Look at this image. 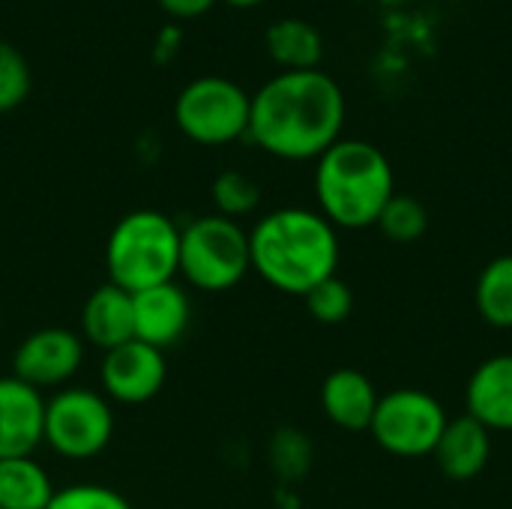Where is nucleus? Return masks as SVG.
<instances>
[{
  "label": "nucleus",
  "instance_id": "obj_8",
  "mask_svg": "<svg viewBox=\"0 0 512 509\" xmlns=\"http://www.w3.org/2000/svg\"><path fill=\"white\" fill-rule=\"evenodd\" d=\"M114 435V411L105 396L87 387H63L45 399V438L57 456L84 462L99 456Z\"/></svg>",
  "mask_w": 512,
  "mask_h": 509
},
{
  "label": "nucleus",
  "instance_id": "obj_4",
  "mask_svg": "<svg viewBox=\"0 0 512 509\" xmlns=\"http://www.w3.org/2000/svg\"><path fill=\"white\" fill-rule=\"evenodd\" d=\"M108 282L138 294L180 273V228L159 210L126 213L105 243Z\"/></svg>",
  "mask_w": 512,
  "mask_h": 509
},
{
  "label": "nucleus",
  "instance_id": "obj_15",
  "mask_svg": "<svg viewBox=\"0 0 512 509\" xmlns=\"http://www.w3.org/2000/svg\"><path fill=\"white\" fill-rule=\"evenodd\" d=\"M432 456L444 477L453 483H468L480 477L492 459V432L471 414L453 417Z\"/></svg>",
  "mask_w": 512,
  "mask_h": 509
},
{
  "label": "nucleus",
  "instance_id": "obj_21",
  "mask_svg": "<svg viewBox=\"0 0 512 509\" xmlns=\"http://www.w3.org/2000/svg\"><path fill=\"white\" fill-rule=\"evenodd\" d=\"M210 195H213V204H216L219 216L234 219V222H237L240 216L255 213L258 204H261V186H258L249 174L234 171V168L222 171V174L213 180Z\"/></svg>",
  "mask_w": 512,
  "mask_h": 509
},
{
  "label": "nucleus",
  "instance_id": "obj_3",
  "mask_svg": "<svg viewBox=\"0 0 512 509\" xmlns=\"http://www.w3.org/2000/svg\"><path fill=\"white\" fill-rule=\"evenodd\" d=\"M396 195V174L381 147L360 138H339L315 165L318 213L345 231L378 225L381 210Z\"/></svg>",
  "mask_w": 512,
  "mask_h": 509
},
{
  "label": "nucleus",
  "instance_id": "obj_26",
  "mask_svg": "<svg viewBox=\"0 0 512 509\" xmlns=\"http://www.w3.org/2000/svg\"><path fill=\"white\" fill-rule=\"evenodd\" d=\"M162 12H168L171 18H180V21H189V18H201L207 15L216 0H159Z\"/></svg>",
  "mask_w": 512,
  "mask_h": 509
},
{
  "label": "nucleus",
  "instance_id": "obj_1",
  "mask_svg": "<svg viewBox=\"0 0 512 509\" xmlns=\"http://www.w3.org/2000/svg\"><path fill=\"white\" fill-rule=\"evenodd\" d=\"M345 126V93L321 69L279 72L255 96L249 138L270 156L306 162L327 153Z\"/></svg>",
  "mask_w": 512,
  "mask_h": 509
},
{
  "label": "nucleus",
  "instance_id": "obj_22",
  "mask_svg": "<svg viewBox=\"0 0 512 509\" xmlns=\"http://www.w3.org/2000/svg\"><path fill=\"white\" fill-rule=\"evenodd\" d=\"M303 300H306L309 315H312L318 324H327V327L348 321L351 312H354V291H351V285L342 282L339 276L324 279V282L315 285Z\"/></svg>",
  "mask_w": 512,
  "mask_h": 509
},
{
  "label": "nucleus",
  "instance_id": "obj_2",
  "mask_svg": "<svg viewBox=\"0 0 512 509\" xmlns=\"http://www.w3.org/2000/svg\"><path fill=\"white\" fill-rule=\"evenodd\" d=\"M249 258L270 288L306 297L315 285L336 276L339 234L318 210L282 207L249 231Z\"/></svg>",
  "mask_w": 512,
  "mask_h": 509
},
{
  "label": "nucleus",
  "instance_id": "obj_19",
  "mask_svg": "<svg viewBox=\"0 0 512 509\" xmlns=\"http://www.w3.org/2000/svg\"><path fill=\"white\" fill-rule=\"evenodd\" d=\"M474 303L489 327L512 330V255H498L480 270Z\"/></svg>",
  "mask_w": 512,
  "mask_h": 509
},
{
  "label": "nucleus",
  "instance_id": "obj_12",
  "mask_svg": "<svg viewBox=\"0 0 512 509\" xmlns=\"http://www.w3.org/2000/svg\"><path fill=\"white\" fill-rule=\"evenodd\" d=\"M132 318H135V339L165 351L186 333L192 306L177 282H165L132 294Z\"/></svg>",
  "mask_w": 512,
  "mask_h": 509
},
{
  "label": "nucleus",
  "instance_id": "obj_11",
  "mask_svg": "<svg viewBox=\"0 0 512 509\" xmlns=\"http://www.w3.org/2000/svg\"><path fill=\"white\" fill-rule=\"evenodd\" d=\"M45 438V399L15 375L0 378V459H27Z\"/></svg>",
  "mask_w": 512,
  "mask_h": 509
},
{
  "label": "nucleus",
  "instance_id": "obj_16",
  "mask_svg": "<svg viewBox=\"0 0 512 509\" xmlns=\"http://www.w3.org/2000/svg\"><path fill=\"white\" fill-rule=\"evenodd\" d=\"M81 339L102 354L135 339L132 294L105 282L99 285L81 309Z\"/></svg>",
  "mask_w": 512,
  "mask_h": 509
},
{
  "label": "nucleus",
  "instance_id": "obj_27",
  "mask_svg": "<svg viewBox=\"0 0 512 509\" xmlns=\"http://www.w3.org/2000/svg\"><path fill=\"white\" fill-rule=\"evenodd\" d=\"M228 6H240V9H249V6H258V3H264V0H225Z\"/></svg>",
  "mask_w": 512,
  "mask_h": 509
},
{
  "label": "nucleus",
  "instance_id": "obj_18",
  "mask_svg": "<svg viewBox=\"0 0 512 509\" xmlns=\"http://www.w3.org/2000/svg\"><path fill=\"white\" fill-rule=\"evenodd\" d=\"M54 492L36 459H0V509H45Z\"/></svg>",
  "mask_w": 512,
  "mask_h": 509
},
{
  "label": "nucleus",
  "instance_id": "obj_7",
  "mask_svg": "<svg viewBox=\"0 0 512 509\" xmlns=\"http://www.w3.org/2000/svg\"><path fill=\"white\" fill-rule=\"evenodd\" d=\"M447 423L450 417L432 393L399 387L378 399L369 432L384 453L396 459H420L435 453Z\"/></svg>",
  "mask_w": 512,
  "mask_h": 509
},
{
  "label": "nucleus",
  "instance_id": "obj_17",
  "mask_svg": "<svg viewBox=\"0 0 512 509\" xmlns=\"http://www.w3.org/2000/svg\"><path fill=\"white\" fill-rule=\"evenodd\" d=\"M267 54L282 66V72H306L321 69L324 39L321 33L303 18H279L264 33Z\"/></svg>",
  "mask_w": 512,
  "mask_h": 509
},
{
  "label": "nucleus",
  "instance_id": "obj_24",
  "mask_svg": "<svg viewBox=\"0 0 512 509\" xmlns=\"http://www.w3.org/2000/svg\"><path fill=\"white\" fill-rule=\"evenodd\" d=\"M45 509H132V504L108 486L75 483L69 489L54 492V498L48 501Z\"/></svg>",
  "mask_w": 512,
  "mask_h": 509
},
{
  "label": "nucleus",
  "instance_id": "obj_6",
  "mask_svg": "<svg viewBox=\"0 0 512 509\" xmlns=\"http://www.w3.org/2000/svg\"><path fill=\"white\" fill-rule=\"evenodd\" d=\"M249 111L252 96L222 75L189 81L174 102L177 129L204 147H222L243 138L249 132Z\"/></svg>",
  "mask_w": 512,
  "mask_h": 509
},
{
  "label": "nucleus",
  "instance_id": "obj_20",
  "mask_svg": "<svg viewBox=\"0 0 512 509\" xmlns=\"http://www.w3.org/2000/svg\"><path fill=\"white\" fill-rule=\"evenodd\" d=\"M390 243H417L426 231H429V210L420 198L414 195H402L396 192L387 207L381 210L378 216V225H375Z\"/></svg>",
  "mask_w": 512,
  "mask_h": 509
},
{
  "label": "nucleus",
  "instance_id": "obj_23",
  "mask_svg": "<svg viewBox=\"0 0 512 509\" xmlns=\"http://www.w3.org/2000/svg\"><path fill=\"white\" fill-rule=\"evenodd\" d=\"M30 93V66L24 54L0 39V114L15 111Z\"/></svg>",
  "mask_w": 512,
  "mask_h": 509
},
{
  "label": "nucleus",
  "instance_id": "obj_5",
  "mask_svg": "<svg viewBox=\"0 0 512 509\" xmlns=\"http://www.w3.org/2000/svg\"><path fill=\"white\" fill-rule=\"evenodd\" d=\"M252 270L249 231L219 213L198 216L180 231V276L207 294L231 291Z\"/></svg>",
  "mask_w": 512,
  "mask_h": 509
},
{
  "label": "nucleus",
  "instance_id": "obj_13",
  "mask_svg": "<svg viewBox=\"0 0 512 509\" xmlns=\"http://www.w3.org/2000/svg\"><path fill=\"white\" fill-rule=\"evenodd\" d=\"M465 414L483 423L492 435L512 432V354H495L471 372Z\"/></svg>",
  "mask_w": 512,
  "mask_h": 509
},
{
  "label": "nucleus",
  "instance_id": "obj_10",
  "mask_svg": "<svg viewBox=\"0 0 512 509\" xmlns=\"http://www.w3.org/2000/svg\"><path fill=\"white\" fill-rule=\"evenodd\" d=\"M102 390L120 405H144L156 399L168 378V363L159 348H150L138 339L105 351L99 366Z\"/></svg>",
  "mask_w": 512,
  "mask_h": 509
},
{
  "label": "nucleus",
  "instance_id": "obj_9",
  "mask_svg": "<svg viewBox=\"0 0 512 509\" xmlns=\"http://www.w3.org/2000/svg\"><path fill=\"white\" fill-rule=\"evenodd\" d=\"M84 363V339L66 327L30 333L12 354V375L33 390H63Z\"/></svg>",
  "mask_w": 512,
  "mask_h": 509
},
{
  "label": "nucleus",
  "instance_id": "obj_14",
  "mask_svg": "<svg viewBox=\"0 0 512 509\" xmlns=\"http://www.w3.org/2000/svg\"><path fill=\"white\" fill-rule=\"evenodd\" d=\"M378 399L372 378L360 369H333L321 384V408L345 432H369Z\"/></svg>",
  "mask_w": 512,
  "mask_h": 509
},
{
  "label": "nucleus",
  "instance_id": "obj_25",
  "mask_svg": "<svg viewBox=\"0 0 512 509\" xmlns=\"http://www.w3.org/2000/svg\"><path fill=\"white\" fill-rule=\"evenodd\" d=\"M270 456H273V465L279 468L282 477H300V474L309 468L312 450H309V441L303 438V432L282 429V432H276V438H273Z\"/></svg>",
  "mask_w": 512,
  "mask_h": 509
}]
</instances>
